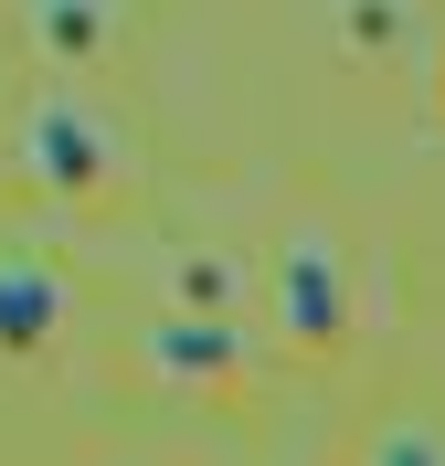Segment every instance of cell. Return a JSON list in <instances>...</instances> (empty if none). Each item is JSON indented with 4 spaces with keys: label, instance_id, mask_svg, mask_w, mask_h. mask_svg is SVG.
<instances>
[{
    "label": "cell",
    "instance_id": "6da1fadb",
    "mask_svg": "<svg viewBox=\"0 0 445 466\" xmlns=\"http://www.w3.org/2000/svg\"><path fill=\"white\" fill-rule=\"evenodd\" d=\"M22 170L43 180V191H96V180H117V127H106L86 96H32Z\"/></svg>",
    "mask_w": 445,
    "mask_h": 466
},
{
    "label": "cell",
    "instance_id": "7a4b0ae2",
    "mask_svg": "<svg viewBox=\"0 0 445 466\" xmlns=\"http://www.w3.org/2000/svg\"><path fill=\"white\" fill-rule=\"evenodd\" d=\"M276 319H287L297 339H339V319H350L339 244H329L319 223H297V233H287V255H276Z\"/></svg>",
    "mask_w": 445,
    "mask_h": 466
},
{
    "label": "cell",
    "instance_id": "3957f363",
    "mask_svg": "<svg viewBox=\"0 0 445 466\" xmlns=\"http://www.w3.org/2000/svg\"><path fill=\"white\" fill-rule=\"evenodd\" d=\"M148 360H159V371L170 381H234V360H244V339L223 319H191V308H180V319H148Z\"/></svg>",
    "mask_w": 445,
    "mask_h": 466
},
{
    "label": "cell",
    "instance_id": "277c9868",
    "mask_svg": "<svg viewBox=\"0 0 445 466\" xmlns=\"http://www.w3.org/2000/svg\"><path fill=\"white\" fill-rule=\"evenodd\" d=\"M22 32L54 64H96V43L117 32V0H22Z\"/></svg>",
    "mask_w": 445,
    "mask_h": 466
},
{
    "label": "cell",
    "instance_id": "5b68a950",
    "mask_svg": "<svg viewBox=\"0 0 445 466\" xmlns=\"http://www.w3.org/2000/svg\"><path fill=\"white\" fill-rule=\"evenodd\" d=\"M54 319H64V287L43 276V265L0 255V350H43V339H54Z\"/></svg>",
    "mask_w": 445,
    "mask_h": 466
},
{
    "label": "cell",
    "instance_id": "8992f818",
    "mask_svg": "<svg viewBox=\"0 0 445 466\" xmlns=\"http://www.w3.org/2000/svg\"><path fill=\"white\" fill-rule=\"evenodd\" d=\"M329 32H339V54H403L414 11L403 0H329Z\"/></svg>",
    "mask_w": 445,
    "mask_h": 466
},
{
    "label": "cell",
    "instance_id": "52a82bcc",
    "mask_svg": "<svg viewBox=\"0 0 445 466\" xmlns=\"http://www.w3.org/2000/svg\"><path fill=\"white\" fill-rule=\"evenodd\" d=\"M234 287H244V276H234L223 255H191V265H180V297H191V308H212V319L234 308Z\"/></svg>",
    "mask_w": 445,
    "mask_h": 466
},
{
    "label": "cell",
    "instance_id": "ba28073f",
    "mask_svg": "<svg viewBox=\"0 0 445 466\" xmlns=\"http://www.w3.org/2000/svg\"><path fill=\"white\" fill-rule=\"evenodd\" d=\"M371 456H445V424H382Z\"/></svg>",
    "mask_w": 445,
    "mask_h": 466
}]
</instances>
